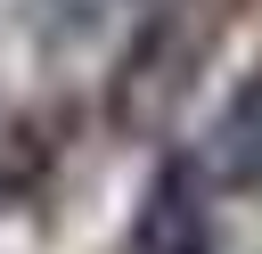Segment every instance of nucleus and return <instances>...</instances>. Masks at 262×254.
I'll use <instances>...</instances> for the list:
<instances>
[{
	"mask_svg": "<svg viewBox=\"0 0 262 254\" xmlns=\"http://www.w3.org/2000/svg\"><path fill=\"white\" fill-rule=\"evenodd\" d=\"M246 0H156L131 41L115 49V74H106V131L115 139H139V147H164L221 49V33L237 25Z\"/></svg>",
	"mask_w": 262,
	"mask_h": 254,
	"instance_id": "1",
	"label": "nucleus"
},
{
	"mask_svg": "<svg viewBox=\"0 0 262 254\" xmlns=\"http://www.w3.org/2000/svg\"><path fill=\"white\" fill-rule=\"evenodd\" d=\"M74 139V107H0V213L33 205Z\"/></svg>",
	"mask_w": 262,
	"mask_h": 254,
	"instance_id": "4",
	"label": "nucleus"
},
{
	"mask_svg": "<svg viewBox=\"0 0 262 254\" xmlns=\"http://www.w3.org/2000/svg\"><path fill=\"white\" fill-rule=\"evenodd\" d=\"M196 164L221 197H262V66L229 82V98L213 107L205 139H196Z\"/></svg>",
	"mask_w": 262,
	"mask_h": 254,
	"instance_id": "3",
	"label": "nucleus"
},
{
	"mask_svg": "<svg viewBox=\"0 0 262 254\" xmlns=\"http://www.w3.org/2000/svg\"><path fill=\"white\" fill-rule=\"evenodd\" d=\"M213 180L196 156H156L139 213H131V254H221V221H213Z\"/></svg>",
	"mask_w": 262,
	"mask_h": 254,
	"instance_id": "2",
	"label": "nucleus"
},
{
	"mask_svg": "<svg viewBox=\"0 0 262 254\" xmlns=\"http://www.w3.org/2000/svg\"><path fill=\"white\" fill-rule=\"evenodd\" d=\"M115 16H123V0H25V25H33V41H41V57L90 49Z\"/></svg>",
	"mask_w": 262,
	"mask_h": 254,
	"instance_id": "5",
	"label": "nucleus"
}]
</instances>
